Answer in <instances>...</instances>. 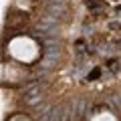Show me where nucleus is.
I'll list each match as a JSON object with an SVG mask.
<instances>
[{
    "label": "nucleus",
    "instance_id": "nucleus-1",
    "mask_svg": "<svg viewBox=\"0 0 121 121\" xmlns=\"http://www.w3.org/2000/svg\"><path fill=\"white\" fill-rule=\"evenodd\" d=\"M6 24L8 28H24L28 24V14L26 12H20V10H10L8 12V18H6Z\"/></svg>",
    "mask_w": 121,
    "mask_h": 121
},
{
    "label": "nucleus",
    "instance_id": "nucleus-2",
    "mask_svg": "<svg viewBox=\"0 0 121 121\" xmlns=\"http://www.w3.org/2000/svg\"><path fill=\"white\" fill-rule=\"evenodd\" d=\"M99 75H101V69H95V71H91V75L87 79H89V81H95V79H99Z\"/></svg>",
    "mask_w": 121,
    "mask_h": 121
}]
</instances>
